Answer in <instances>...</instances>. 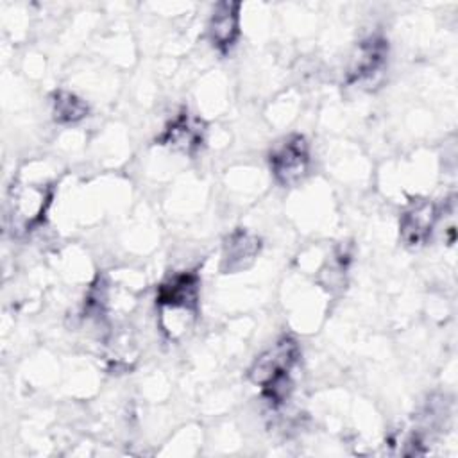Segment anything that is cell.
<instances>
[{"instance_id":"obj_7","label":"cell","mask_w":458,"mask_h":458,"mask_svg":"<svg viewBox=\"0 0 458 458\" xmlns=\"http://www.w3.org/2000/svg\"><path fill=\"white\" fill-rule=\"evenodd\" d=\"M435 218H437V209L431 202L420 200L410 206L401 215V220H399L401 238L411 247L424 243L431 234Z\"/></svg>"},{"instance_id":"obj_10","label":"cell","mask_w":458,"mask_h":458,"mask_svg":"<svg viewBox=\"0 0 458 458\" xmlns=\"http://www.w3.org/2000/svg\"><path fill=\"white\" fill-rule=\"evenodd\" d=\"M52 106H54L52 107L54 118L55 122H61V123L79 122L88 113V106L70 91H57L54 95Z\"/></svg>"},{"instance_id":"obj_6","label":"cell","mask_w":458,"mask_h":458,"mask_svg":"<svg viewBox=\"0 0 458 458\" xmlns=\"http://www.w3.org/2000/svg\"><path fill=\"white\" fill-rule=\"evenodd\" d=\"M240 32V4L233 2H220L215 5L209 25H208V34L211 43L225 52L229 50Z\"/></svg>"},{"instance_id":"obj_3","label":"cell","mask_w":458,"mask_h":458,"mask_svg":"<svg viewBox=\"0 0 458 458\" xmlns=\"http://www.w3.org/2000/svg\"><path fill=\"white\" fill-rule=\"evenodd\" d=\"M270 170L283 186H292L302 179L308 170L310 152L304 136L292 134L279 141L270 152Z\"/></svg>"},{"instance_id":"obj_2","label":"cell","mask_w":458,"mask_h":458,"mask_svg":"<svg viewBox=\"0 0 458 458\" xmlns=\"http://www.w3.org/2000/svg\"><path fill=\"white\" fill-rule=\"evenodd\" d=\"M299 360V345L293 338L283 336L263 351L249 369V379L263 388V394L274 401L286 395L284 385L288 374Z\"/></svg>"},{"instance_id":"obj_4","label":"cell","mask_w":458,"mask_h":458,"mask_svg":"<svg viewBox=\"0 0 458 458\" xmlns=\"http://www.w3.org/2000/svg\"><path fill=\"white\" fill-rule=\"evenodd\" d=\"M386 54H388V45L383 38L372 36L365 41H361L351 59L349 64V72H347V82L354 84V82H361L370 79L372 75H376L385 61H386Z\"/></svg>"},{"instance_id":"obj_8","label":"cell","mask_w":458,"mask_h":458,"mask_svg":"<svg viewBox=\"0 0 458 458\" xmlns=\"http://www.w3.org/2000/svg\"><path fill=\"white\" fill-rule=\"evenodd\" d=\"M163 145H168L181 152H193L202 141V129L195 118L182 113L168 123V127L159 136Z\"/></svg>"},{"instance_id":"obj_1","label":"cell","mask_w":458,"mask_h":458,"mask_svg":"<svg viewBox=\"0 0 458 458\" xmlns=\"http://www.w3.org/2000/svg\"><path fill=\"white\" fill-rule=\"evenodd\" d=\"M156 302L161 308V322L170 336L184 333L197 313L199 277L191 272L175 274L157 288Z\"/></svg>"},{"instance_id":"obj_9","label":"cell","mask_w":458,"mask_h":458,"mask_svg":"<svg viewBox=\"0 0 458 458\" xmlns=\"http://www.w3.org/2000/svg\"><path fill=\"white\" fill-rule=\"evenodd\" d=\"M259 250V240L245 231H236L229 236L224 250V265L227 272L245 268L256 258Z\"/></svg>"},{"instance_id":"obj_5","label":"cell","mask_w":458,"mask_h":458,"mask_svg":"<svg viewBox=\"0 0 458 458\" xmlns=\"http://www.w3.org/2000/svg\"><path fill=\"white\" fill-rule=\"evenodd\" d=\"M50 200V193L39 186H20L13 190V220L16 225L23 229H30L36 222H39L45 208Z\"/></svg>"}]
</instances>
